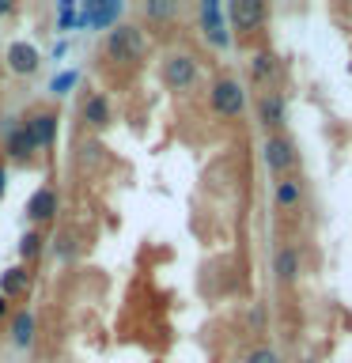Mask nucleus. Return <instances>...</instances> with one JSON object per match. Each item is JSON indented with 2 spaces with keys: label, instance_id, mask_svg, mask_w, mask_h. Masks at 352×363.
Here are the masks:
<instances>
[{
  "label": "nucleus",
  "instance_id": "nucleus-1",
  "mask_svg": "<svg viewBox=\"0 0 352 363\" xmlns=\"http://www.w3.org/2000/svg\"><path fill=\"white\" fill-rule=\"evenodd\" d=\"M102 50H106V57L118 65H136V61H144V53H148V38L136 23H118V27H110Z\"/></svg>",
  "mask_w": 352,
  "mask_h": 363
},
{
  "label": "nucleus",
  "instance_id": "nucleus-2",
  "mask_svg": "<svg viewBox=\"0 0 352 363\" xmlns=\"http://www.w3.org/2000/svg\"><path fill=\"white\" fill-rule=\"evenodd\" d=\"M201 79V65L193 61V53H163V61H159V84H163L167 91H193Z\"/></svg>",
  "mask_w": 352,
  "mask_h": 363
},
{
  "label": "nucleus",
  "instance_id": "nucleus-3",
  "mask_svg": "<svg viewBox=\"0 0 352 363\" xmlns=\"http://www.w3.org/2000/svg\"><path fill=\"white\" fill-rule=\"evenodd\" d=\"M209 106H212L216 118H224V121L243 118V110H246V87L238 84V79H231V76H220L212 84V91H209Z\"/></svg>",
  "mask_w": 352,
  "mask_h": 363
},
{
  "label": "nucleus",
  "instance_id": "nucleus-4",
  "mask_svg": "<svg viewBox=\"0 0 352 363\" xmlns=\"http://www.w3.org/2000/svg\"><path fill=\"white\" fill-rule=\"evenodd\" d=\"M295 144L288 140L284 133H273L265 136V144H261V163L269 167V174H277V178H288L292 174V167H295Z\"/></svg>",
  "mask_w": 352,
  "mask_h": 363
},
{
  "label": "nucleus",
  "instance_id": "nucleus-5",
  "mask_svg": "<svg viewBox=\"0 0 352 363\" xmlns=\"http://www.w3.org/2000/svg\"><path fill=\"white\" fill-rule=\"evenodd\" d=\"M23 129L31 133L34 152H42V147H53L57 129H61V118H57V110H53V106H34L27 118H23Z\"/></svg>",
  "mask_w": 352,
  "mask_h": 363
},
{
  "label": "nucleus",
  "instance_id": "nucleus-6",
  "mask_svg": "<svg viewBox=\"0 0 352 363\" xmlns=\"http://www.w3.org/2000/svg\"><path fill=\"white\" fill-rule=\"evenodd\" d=\"M197 19H201V34L209 45H216V50H227V45H231V27H227L220 4H201Z\"/></svg>",
  "mask_w": 352,
  "mask_h": 363
},
{
  "label": "nucleus",
  "instance_id": "nucleus-7",
  "mask_svg": "<svg viewBox=\"0 0 352 363\" xmlns=\"http://www.w3.org/2000/svg\"><path fill=\"white\" fill-rule=\"evenodd\" d=\"M265 19H269V8L261 0H235L227 8V27L231 30H258Z\"/></svg>",
  "mask_w": 352,
  "mask_h": 363
},
{
  "label": "nucleus",
  "instance_id": "nucleus-8",
  "mask_svg": "<svg viewBox=\"0 0 352 363\" xmlns=\"http://www.w3.org/2000/svg\"><path fill=\"white\" fill-rule=\"evenodd\" d=\"M258 121L269 129V136L284 129V121H288V102H284L280 91H261L258 95Z\"/></svg>",
  "mask_w": 352,
  "mask_h": 363
},
{
  "label": "nucleus",
  "instance_id": "nucleus-9",
  "mask_svg": "<svg viewBox=\"0 0 352 363\" xmlns=\"http://www.w3.org/2000/svg\"><path fill=\"white\" fill-rule=\"evenodd\" d=\"M79 118H84V125H87V129H95V133L110 129V125H114L110 99L102 95V91H91V95L84 99V106H79Z\"/></svg>",
  "mask_w": 352,
  "mask_h": 363
},
{
  "label": "nucleus",
  "instance_id": "nucleus-10",
  "mask_svg": "<svg viewBox=\"0 0 352 363\" xmlns=\"http://www.w3.org/2000/svg\"><path fill=\"white\" fill-rule=\"evenodd\" d=\"M4 57H8V68L16 76H34L42 68V53H38V45H31V42H11Z\"/></svg>",
  "mask_w": 352,
  "mask_h": 363
},
{
  "label": "nucleus",
  "instance_id": "nucleus-11",
  "mask_svg": "<svg viewBox=\"0 0 352 363\" xmlns=\"http://www.w3.org/2000/svg\"><path fill=\"white\" fill-rule=\"evenodd\" d=\"M53 216H57V189H53V186L34 189L31 201H27V220H31L34 227H45Z\"/></svg>",
  "mask_w": 352,
  "mask_h": 363
},
{
  "label": "nucleus",
  "instance_id": "nucleus-12",
  "mask_svg": "<svg viewBox=\"0 0 352 363\" xmlns=\"http://www.w3.org/2000/svg\"><path fill=\"white\" fill-rule=\"evenodd\" d=\"M4 152H8V159H16V163H31L34 159V144H31V133L23 129V121L4 129Z\"/></svg>",
  "mask_w": 352,
  "mask_h": 363
},
{
  "label": "nucleus",
  "instance_id": "nucleus-13",
  "mask_svg": "<svg viewBox=\"0 0 352 363\" xmlns=\"http://www.w3.org/2000/svg\"><path fill=\"white\" fill-rule=\"evenodd\" d=\"M273 204H277L280 212H295L303 204V182L295 174L277 178V186H273Z\"/></svg>",
  "mask_w": 352,
  "mask_h": 363
},
{
  "label": "nucleus",
  "instance_id": "nucleus-14",
  "mask_svg": "<svg viewBox=\"0 0 352 363\" xmlns=\"http://www.w3.org/2000/svg\"><path fill=\"white\" fill-rule=\"evenodd\" d=\"M27 291H31V269H27V265L4 269V277H0V295L11 303V299H23Z\"/></svg>",
  "mask_w": 352,
  "mask_h": 363
},
{
  "label": "nucleus",
  "instance_id": "nucleus-15",
  "mask_svg": "<svg viewBox=\"0 0 352 363\" xmlns=\"http://www.w3.org/2000/svg\"><path fill=\"white\" fill-rule=\"evenodd\" d=\"M299 269H303L299 250H295V246L277 250V257H273V272H277L280 284H295V280H299Z\"/></svg>",
  "mask_w": 352,
  "mask_h": 363
},
{
  "label": "nucleus",
  "instance_id": "nucleus-16",
  "mask_svg": "<svg viewBox=\"0 0 352 363\" xmlns=\"http://www.w3.org/2000/svg\"><path fill=\"white\" fill-rule=\"evenodd\" d=\"M34 333H38V318H34L31 311H16V314H11V345L27 352L34 345Z\"/></svg>",
  "mask_w": 352,
  "mask_h": 363
},
{
  "label": "nucleus",
  "instance_id": "nucleus-17",
  "mask_svg": "<svg viewBox=\"0 0 352 363\" xmlns=\"http://www.w3.org/2000/svg\"><path fill=\"white\" fill-rule=\"evenodd\" d=\"M280 72V65H277V57H273L269 50H258L254 57H250V79H254L258 87H265L273 84V76Z\"/></svg>",
  "mask_w": 352,
  "mask_h": 363
},
{
  "label": "nucleus",
  "instance_id": "nucleus-18",
  "mask_svg": "<svg viewBox=\"0 0 352 363\" xmlns=\"http://www.w3.org/2000/svg\"><path fill=\"white\" fill-rule=\"evenodd\" d=\"M121 4H87L84 8V19L91 23L95 30H110V27H118V16H121Z\"/></svg>",
  "mask_w": 352,
  "mask_h": 363
},
{
  "label": "nucleus",
  "instance_id": "nucleus-19",
  "mask_svg": "<svg viewBox=\"0 0 352 363\" xmlns=\"http://www.w3.org/2000/svg\"><path fill=\"white\" fill-rule=\"evenodd\" d=\"M42 250H45V235H42V227H31V231L23 235V242H19V257H23V265H31L34 257H42Z\"/></svg>",
  "mask_w": 352,
  "mask_h": 363
},
{
  "label": "nucleus",
  "instance_id": "nucleus-20",
  "mask_svg": "<svg viewBox=\"0 0 352 363\" xmlns=\"http://www.w3.org/2000/svg\"><path fill=\"white\" fill-rule=\"evenodd\" d=\"M175 4H170V0H163V4H159V0H152V4H144V16L148 19H170V16H175Z\"/></svg>",
  "mask_w": 352,
  "mask_h": 363
},
{
  "label": "nucleus",
  "instance_id": "nucleus-21",
  "mask_svg": "<svg viewBox=\"0 0 352 363\" xmlns=\"http://www.w3.org/2000/svg\"><path fill=\"white\" fill-rule=\"evenodd\" d=\"M246 363H280V356H277V348L261 345V348H254V352L246 356Z\"/></svg>",
  "mask_w": 352,
  "mask_h": 363
},
{
  "label": "nucleus",
  "instance_id": "nucleus-22",
  "mask_svg": "<svg viewBox=\"0 0 352 363\" xmlns=\"http://www.w3.org/2000/svg\"><path fill=\"white\" fill-rule=\"evenodd\" d=\"M8 314H11V303L4 299V295H0V322H8Z\"/></svg>",
  "mask_w": 352,
  "mask_h": 363
},
{
  "label": "nucleus",
  "instance_id": "nucleus-23",
  "mask_svg": "<svg viewBox=\"0 0 352 363\" xmlns=\"http://www.w3.org/2000/svg\"><path fill=\"white\" fill-rule=\"evenodd\" d=\"M4 182H8V167L0 163V197H4Z\"/></svg>",
  "mask_w": 352,
  "mask_h": 363
},
{
  "label": "nucleus",
  "instance_id": "nucleus-24",
  "mask_svg": "<svg viewBox=\"0 0 352 363\" xmlns=\"http://www.w3.org/2000/svg\"><path fill=\"white\" fill-rule=\"evenodd\" d=\"M16 11V4H8V0H0V16H11Z\"/></svg>",
  "mask_w": 352,
  "mask_h": 363
}]
</instances>
